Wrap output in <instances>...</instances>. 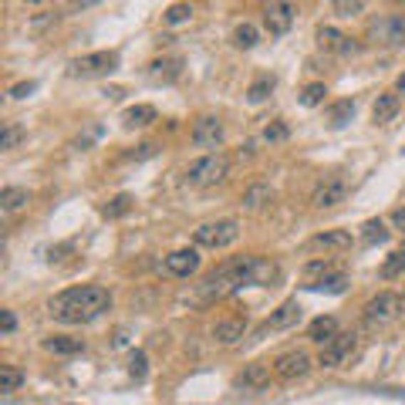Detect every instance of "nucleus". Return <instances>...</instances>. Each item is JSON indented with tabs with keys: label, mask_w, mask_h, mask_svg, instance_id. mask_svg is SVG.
<instances>
[{
	"label": "nucleus",
	"mask_w": 405,
	"mask_h": 405,
	"mask_svg": "<svg viewBox=\"0 0 405 405\" xmlns=\"http://www.w3.org/2000/svg\"><path fill=\"white\" fill-rule=\"evenodd\" d=\"M155 122V108L152 105H132V108H125V115H122V125L125 128H145Z\"/></svg>",
	"instance_id": "412c9836"
},
{
	"label": "nucleus",
	"mask_w": 405,
	"mask_h": 405,
	"mask_svg": "<svg viewBox=\"0 0 405 405\" xmlns=\"http://www.w3.org/2000/svg\"><path fill=\"white\" fill-rule=\"evenodd\" d=\"M112 307V294L101 284H81V287H68L51 301V317L61 324H88L98 314Z\"/></svg>",
	"instance_id": "f257e3e1"
},
{
	"label": "nucleus",
	"mask_w": 405,
	"mask_h": 405,
	"mask_svg": "<svg viewBox=\"0 0 405 405\" xmlns=\"http://www.w3.org/2000/svg\"><path fill=\"white\" fill-rule=\"evenodd\" d=\"M227 176H230V159L223 155V152H210V155L196 159V163L186 169V183H190V186H196V190L220 186Z\"/></svg>",
	"instance_id": "7ed1b4c3"
},
{
	"label": "nucleus",
	"mask_w": 405,
	"mask_h": 405,
	"mask_svg": "<svg viewBox=\"0 0 405 405\" xmlns=\"http://www.w3.org/2000/svg\"><path fill=\"white\" fill-rule=\"evenodd\" d=\"M27 202H31V193L21 190V186L0 190V210H4V213H17V210H24Z\"/></svg>",
	"instance_id": "4be33fe9"
},
{
	"label": "nucleus",
	"mask_w": 405,
	"mask_h": 405,
	"mask_svg": "<svg viewBox=\"0 0 405 405\" xmlns=\"http://www.w3.org/2000/svg\"><path fill=\"white\" fill-rule=\"evenodd\" d=\"M352 115H354V101H334L331 105V112H328V122L334 128H342L352 122Z\"/></svg>",
	"instance_id": "c85d7f7f"
},
{
	"label": "nucleus",
	"mask_w": 405,
	"mask_h": 405,
	"mask_svg": "<svg viewBox=\"0 0 405 405\" xmlns=\"http://www.w3.org/2000/svg\"><path fill=\"white\" fill-rule=\"evenodd\" d=\"M190 17H193V7H190V4H173V7L165 11V21H169V24H186Z\"/></svg>",
	"instance_id": "4c0bfd02"
},
{
	"label": "nucleus",
	"mask_w": 405,
	"mask_h": 405,
	"mask_svg": "<svg viewBox=\"0 0 405 405\" xmlns=\"http://www.w3.org/2000/svg\"><path fill=\"white\" fill-rule=\"evenodd\" d=\"M247 277H250L253 287H270V284L280 280V267L270 257H250L247 260Z\"/></svg>",
	"instance_id": "ddd939ff"
},
{
	"label": "nucleus",
	"mask_w": 405,
	"mask_h": 405,
	"mask_svg": "<svg viewBox=\"0 0 405 405\" xmlns=\"http://www.w3.org/2000/svg\"><path fill=\"white\" fill-rule=\"evenodd\" d=\"M24 139V128L21 125H7L4 128V135H0V149L4 152H11V149H17V142Z\"/></svg>",
	"instance_id": "e433bc0d"
},
{
	"label": "nucleus",
	"mask_w": 405,
	"mask_h": 405,
	"mask_svg": "<svg viewBox=\"0 0 405 405\" xmlns=\"http://www.w3.org/2000/svg\"><path fill=\"white\" fill-rule=\"evenodd\" d=\"M317 48L328 51V54H354L358 44L348 34H342L338 27H317Z\"/></svg>",
	"instance_id": "4468645a"
},
{
	"label": "nucleus",
	"mask_w": 405,
	"mask_h": 405,
	"mask_svg": "<svg viewBox=\"0 0 405 405\" xmlns=\"http://www.w3.org/2000/svg\"><path fill=\"white\" fill-rule=\"evenodd\" d=\"M21 385H24V371H17V368H11V365H0V392L11 395V392H17Z\"/></svg>",
	"instance_id": "cd10ccee"
},
{
	"label": "nucleus",
	"mask_w": 405,
	"mask_h": 405,
	"mask_svg": "<svg viewBox=\"0 0 405 405\" xmlns=\"http://www.w3.org/2000/svg\"><path fill=\"white\" fill-rule=\"evenodd\" d=\"M385 240H389V230H385L381 220H368L365 227H362V243L365 247H375V243H385Z\"/></svg>",
	"instance_id": "bb28decb"
},
{
	"label": "nucleus",
	"mask_w": 405,
	"mask_h": 405,
	"mask_svg": "<svg viewBox=\"0 0 405 405\" xmlns=\"http://www.w3.org/2000/svg\"><path fill=\"white\" fill-rule=\"evenodd\" d=\"M243 334H247V317H223V321H216L213 342L223 344V348H233Z\"/></svg>",
	"instance_id": "dca6fc26"
},
{
	"label": "nucleus",
	"mask_w": 405,
	"mask_h": 405,
	"mask_svg": "<svg viewBox=\"0 0 405 405\" xmlns=\"http://www.w3.org/2000/svg\"><path fill=\"white\" fill-rule=\"evenodd\" d=\"M307 247H311V250H324V253H342L352 247V233H348V230H324V233L311 237Z\"/></svg>",
	"instance_id": "a211bd4d"
},
{
	"label": "nucleus",
	"mask_w": 405,
	"mask_h": 405,
	"mask_svg": "<svg viewBox=\"0 0 405 405\" xmlns=\"http://www.w3.org/2000/svg\"><path fill=\"white\" fill-rule=\"evenodd\" d=\"M132 202H135V200H132L128 193H118V196H115V200L101 210V216H105V220H118V216H125L128 210H132Z\"/></svg>",
	"instance_id": "c756f323"
},
{
	"label": "nucleus",
	"mask_w": 405,
	"mask_h": 405,
	"mask_svg": "<svg viewBox=\"0 0 405 405\" xmlns=\"http://www.w3.org/2000/svg\"><path fill=\"white\" fill-rule=\"evenodd\" d=\"M324 95H328V88H324V81H311L307 88L301 91V105H307V108H314V105H321L324 101Z\"/></svg>",
	"instance_id": "72a5a7b5"
},
{
	"label": "nucleus",
	"mask_w": 405,
	"mask_h": 405,
	"mask_svg": "<svg viewBox=\"0 0 405 405\" xmlns=\"http://www.w3.org/2000/svg\"><path fill=\"white\" fill-rule=\"evenodd\" d=\"M392 223H395V227H399V230H405V206H402V210H395V213H392Z\"/></svg>",
	"instance_id": "c03bdc74"
},
{
	"label": "nucleus",
	"mask_w": 405,
	"mask_h": 405,
	"mask_svg": "<svg viewBox=\"0 0 405 405\" xmlns=\"http://www.w3.org/2000/svg\"><path fill=\"white\" fill-rule=\"evenodd\" d=\"M344 196H348V179L344 176H324L321 183H317L311 202H314V210H334L338 202H344Z\"/></svg>",
	"instance_id": "0eeeda50"
},
{
	"label": "nucleus",
	"mask_w": 405,
	"mask_h": 405,
	"mask_svg": "<svg viewBox=\"0 0 405 405\" xmlns=\"http://www.w3.org/2000/svg\"><path fill=\"white\" fill-rule=\"evenodd\" d=\"M395 88H399V91H402V95H405V71H402V75H399V85H395Z\"/></svg>",
	"instance_id": "a18cd8bd"
},
{
	"label": "nucleus",
	"mask_w": 405,
	"mask_h": 405,
	"mask_svg": "<svg viewBox=\"0 0 405 405\" xmlns=\"http://www.w3.org/2000/svg\"><path fill=\"white\" fill-rule=\"evenodd\" d=\"M247 260H250V257H237V260L223 264L220 270H213V274L196 287V301L213 304V301H223L227 294L247 287V284H250V277H247Z\"/></svg>",
	"instance_id": "f03ea898"
},
{
	"label": "nucleus",
	"mask_w": 405,
	"mask_h": 405,
	"mask_svg": "<svg viewBox=\"0 0 405 405\" xmlns=\"http://www.w3.org/2000/svg\"><path fill=\"white\" fill-rule=\"evenodd\" d=\"M328 274H331V264H328V260H311V264L304 267V277L311 280L307 287H314V284H321V280L328 277Z\"/></svg>",
	"instance_id": "f704fd0d"
},
{
	"label": "nucleus",
	"mask_w": 405,
	"mask_h": 405,
	"mask_svg": "<svg viewBox=\"0 0 405 405\" xmlns=\"http://www.w3.org/2000/svg\"><path fill=\"white\" fill-rule=\"evenodd\" d=\"M179 68H183L179 58H163V61H152L149 75L155 78V81H173V78H179Z\"/></svg>",
	"instance_id": "a878e982"
},
{
	"label": "nucleus",
	"mask_w": 405,
	"mask_h": 405,
	"mask_svg": "<svg viewBox=\"0 0 405 405\" xmlns=\"http://www.w3.org/2000/svg\"><path fill=\"white\" fill-rule=\"evenodd\" d=\"M223 135H227V128H223V122L216 118V115H202V118H196L193 122V145L196 149H216L220 142H223Z\"/></svg>",
	"instance_id": "6e6552de"
},
{
	"label": "nucleus",
	"mask_w": 405,
	"mask_h": 405,
	"mask_svg": "<svg viewBox=\"0 0 405 405\" xmlns=\"http://www.w3.org/2000/svg\"><path fill=\"white\" fill-rule=\"evenodd\" d=\"M128 375H132V379H139V381L149 375V362H145V352H135L132 358H128Z\"/></svg>",
	"instance_id": "c9c22d12"
},
{
	"label": "nucleus",
	"mask_w": 405,
	"mask_h": 405,
	"mask_svg": "<svg viewBox=\"0 0 405 405\" xmlns=\"http://www.w3.org/2000/svg\"><path fill=\"white\" fill-rule=\"evenodd\" d=\"M274 186H267V183H253V186H247V193L240 196V206L243 213H260V210H267L270 202H274Z\"/></svg>",
	"instance_id": "f3484780"
},
{
	"label": "nucleus",
	"mask_w": 405,
	"mask_h": 405,
	"mask_svg": "<svg viewBox=\"0 0 405 405\" xmlns=\"http://www.w3.org/2000/svg\"><path fill=\"white\" fill-rule=\"evenodd\" d=\"M44 352H51V354H78V352H85V342H81V338H68V334H54V338L44 342Z\"/></svg>",
	"instance_id": "5701e85b"
},
{
	"label": "nucleus",
	"mask_w": 405,
	"mask_h": 405,
	"mask_svg": "<svg viewBox=\"0 0 405 405\" xmlns=\"http://www.w3.org/2000/svg\"><path fill=\"white\" fill-rule=\"evenodd\" d=\"M118 68V54L115 51H95V54H85L71 64V71L78 78H101V75H112Z\"/></svg>",
	"instance_id": "423d86ee"
},
{
	"label": "nucleus",
	"mask_w": 405,
	"mask_h": 405,
	"mask_svg": "<svg viewBox=\"0 0 405 405\" xmlns=\"http://www.w3.org/2000/svg\"><path fill=\"white\" fill-rule=\"evenodd\" d=\"M395 115H399V95H379L375 108H371V118H375L379 125H389Z\"/></svg>",
	"instance_id": "b1692460"
},
{
	"label": "nucleus",
	"mask_w": 405,
	"mask_h": 405,
	"mask_svg": "<svg viewBox=\"0 0 405 405\" xmlns=\"http://www.w3.org/2000/svg\"><path fill=\"white\" fill-rule=\"evenodd\" d=\"M294 17H297V7H294V4H267L264 7V27L274 38H284V34L291 31Z\"/></svg>",
	"instance_id": "9b49d317"
},
{
	"label": "nucleus",
	"mask_w": 405,
	"mask_h": 405,
	"mask_svg": "<svg viewBox=\"0 0 405 405\" xmlns=\"http://www.w3.org/2000/svg\"><path fill=\"white\" fill-rule=\"evenodd\" d=\"M304 317V307L297 297H291V301H284L277 307V311H270V317H267L264 324L257 328V338H267V334H277V331H291L294 324H301Z\"/></svg>",
	"instance_id": "39448f33"
},
{
	"label": "nucleus",
	"mask_w": 405,
	"mask_h": 405,
	"mask_svg": "<svg viewBox=\"0 0 405 405\" xmlns=\"http://www.w3.org/2000/svg\"><path fill=\"white\" fill-rule=\"evenodd\" d=\"M257 38H260V34H257V27H253V24H247V21H243V24H237V27H233V44H237V48L250 51L253 44H257Z\"/></svg>",
	"instance_id": "2f4dec72"
},
{
	"label": "nucleus",
	"mask_w": 405,
	"mask_h": 405,
	"mask_svg": "<svg viewBox=\"0 0 405 405\" xmlns=\"http://www.w3.org/2000/svg\"><path fill=\"white\" fill-rule=\"evenodd\" d=\"M381 41L385 44H405V14H399V17H389L385 24H381Z\"/></svg>",
	"instance_id": "393cba45"
},
{
	"label": "nucleus",
	"mask_w": 405,
	"mask_h": 405,
	"mask_svg": "<svg viewBox=\"0 0 405 405\" xmlns=\"http://www.w3.org/2000/svg\"><path fill=\"white\" fill-rule=\"evenodd\" d=\"M264 139L267 142H284L287 139V125H284V122H270V125L264 128Z\"/></svg>",
	"instance_id": "ea45409f"
},
{
	"label": "nucleus",
	"mask_w": 405,
	"mask_h": 405,
	"mask_svg": "<svg viewBox=\"0 0 405 405\" xmlns=\"http://www.w3.org/2000/svg\"><path fill=\"white\" fill-rule=\"evenodd\" d=\"M274 85H277V81H274V75H260V78H257V81L250 85V91H247V98H250L253 105H257V101H264V98H270V91H274Z\"/></svg>",
	"instance_id": "7c9ffc66"
},
{
	"label": "nucleus",
	"mask_w": 405,
	"mask_h": 405,
	"mask_svg": "<svg viewBox=\"0 0 405 405\" xmlns=\"http://www.w3.org/2000/svg\"><path fill=\"white\" fill-rule=\"evenodd\" d=\"M338 334H342V331H338V321L328 317V314L314 317V321H311V328H307V338L317 342V344H328L331 338H338Z\"/></svg>",
	"instance_id": "aec40b11"
},
{
	"label": "nucleus",
	"mask_w": 405,
	"mask_h": 405,
	"mask_svg": "<svg viewBox=\"0 0 405 405\" xmlns=\"http://www.w3.org/2000/svg\"><path fill=\"white\" fill-rule=\"evenodd\" d=\"M38 88V85H34V81H24V85H14L11 88V95L14 98H27V95H31V91Z\"/></svg>",
	"instance_id": "37998d69"
},
{
	"label": "nucleus",
	"mask_w": 405,
	"mask_h": 405,
	"mask_svg": "<svg viewBox=\"0 0 405 405\" xmlns=\"http://www.w3.org/2000/svg\"><path fill=\"white\" fill-rule=\"evenodd\" d=\"M270 371H274V368L267 365V362H250V365L240 371L237 385H243V389H253V392H260V389H267V385H270Z\"/></svg>",
	"instance_id": "6ab92c4d"
},
{
	"label": "nucleus",
	"mask_w": 405,
	"mask_h": 405,
	"mask_svg": "<svg viewBox=\"0 0 405 405\" xmlns=\"http://www.w3.org/2000/svg\"><path fill=\"white\" fill-rule=\"evenodd\" d=\"M311 371V354L307 352H284L274 358V375L277 379H301V375H307Z\"/></svg>",
	"instance_id": "f8f14e48"
},
{
	"label": "nucleus",
	"mask_w": 405,
	"mask_h": 405,
	"mask_svg": "<svg viewBox=\"0 0 405 405\" xmlns=\"http://www.w3.org/2000/svg\"><path fill=\"white\" fill-rule=\"evenodd\" d=\"M334 11L342 14V17H354V14L365 11V4H362V0H352V4H348V0H338V4H334Z\"/></svg>",
	"instance_id": "a19ab883"
},
{
	"label": "nucleus",
	"mask_w": 405,
	"mask_h": 405,
	"mask_svg": "<svg viewBox=\"0 0 405 405\" xmlns=\"http://www.w3.org/2000/svg\"><path fill=\"white\" fill-rule=\"evenodd\" d=\"M237 237H240V223L237 220H213V223L196 227V233H193L196 247H206V250H223L230 243H237Z\"/></svg>",
	"instance_id": "20e7f679"
},
{
	"label": "nucleus",
	"mask_w": 405,
	"mask_h": 405,
	"mask_svg": "<svg viewBox=\"0 0 405 405\" xmlns=\"http://www.w3.org/2000/svg\"><path fill=\"white\" fill-rule=\"evenodd\" d=\"M402 274H405V250L389 253V260L381 264V277H385V280H395V277H402Z\"/></svg>",
	"instance_id": "473e14b6"
},
{
	"label": "nucleus",
	"mask_w": 405,
	"mask_h": 405,
	"mask_svg": "<svg viewBox=\"0 0 405 405\" xmlns=\"http://www.w3.org/2000/svg\"><path fill=\"white\" fill-rule=\"evenodd\" d=\"M0 328H4V334H11V331L17 328V317H14V311H0Z\"/></svg>",
	"instance_id": "79ce46f5"
},
{
	"label": "nucleus",
	"mask_w": 405,
	"mask_h": 405,
	"mask_svg": "<svg viewBox=\"0 0 405 405\" xmlns=\"http://www.w3.org/2000/svg\"><path fill=\"white\" fill-rule=\"evenodd\" d=\"M165 270H169L173 277H190V274H196V270H200V250L186 247V250L169 253V257H165Z\"/></svg>",
	"instance_id": "2eb2a0df"
},
{
	"label": "nucleus",
	"mask_w": 405,
	"mask_h": 405,
	"mask_svg": "<svg viewBox=\"0 0 405 405\" xmlns=\"http://www.w3.org/2000/svg\"><path fill=\"white\" fill-rule=\"evenodd\" d=\"M402 311V297L399 294H379V297H371L365 304V321L368 324H389L395 321Z\"/></svg>",
	"instance_id": "1a4fd4ad"
},
{
	"label": "nucleus",
	"mask_w": 405,
	"mask_h": 405,
	"mask_svg": "<svg viewBox=\"0 0 405 405\" xmlns=\"http://www.w3.org/2000/svg\"><path fill=\"white\" fill-rule=\"evenodd\" d=\"M344 284H348V277L344 274H331V277H324L321 284H314V291H328V294H342Z\"/></svg>",
	"instance_id": "58836bf2"
},
{
	"label": "nucleus",
	"mask_w": 405,
	"mask_h": 405,
	"mask_svg": "<svg viewBox=\"0 0 405 405\" xmlns=\"http://www.w3.org/2000/svg\"><path fill=\"white\" fill-rule=\"evenodd\" d=\"M354 338L358 334H348V331H342L338 338H331L328 344H321V365L324 368H338V365H344L348 358H352V352H354Z\"/></svg>",
	"instance_id": "9d476101"
}]
</instances>
